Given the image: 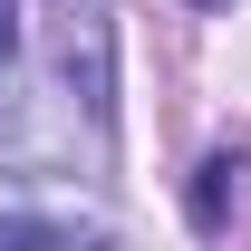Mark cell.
<instances>
[{
    "label": "cell",
    "instance_id": "1",
    "mask_svg": "<svg viewBox=\"0 0 251 251\" xmlns=\"http://www.w3.org/2000/svg\"><path fill=\"white\" fill-rule=\"evenodd\" d=\"M222 193H232V155H213L203 174H193V222H203V232L222 222Z\"/></svg>",
    "mask_w": 251,
    "mask_h": 251
},
{
    "label": "cell",
    "instance_id": "2",
    "mask_svg": "<svg viewBox=\"0 0 251 251\" xmlns=\"http://www.w3.org/2000/svg\"><path fill=\"white\" fill-rule=\"evenodd\" d=\"M20 49V0H0V58Z\"/></svg>",
    "mask_w": 251,
    "mask_h": 251
}]
</instances>
